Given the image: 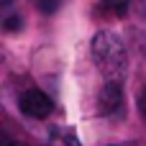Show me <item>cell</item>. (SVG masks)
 Returning a JSON list of instances; mask_svg holds the SVG:
<instances>
[{
    "label": "cell",
    "instance_id": "obj_1",
    "mask_svg": "<svg viewBox=\"0 0 146 146\" xmlns=\"http://www.w3.org/2000/svg\"><path fill=\"white\" fill-rule=\"evenodd\" d=\"M92 62L108 80L126 77L128 69V51L126 44L113 31H98L92 36Z\"/></svg>",
    "mask_w": 146,
    "mask_h": 146
},
{
    "label": "cell",
    "instance_id": "obj_2",
    "mask_svg": "<svg viewBox=\"0 0 146 146\" xmlns=\"http://www.w3.org/2000/svg\"><path fill=\"white\" fill-rule=\"evenodd\" d=\"M123 105H126V95H123V87H121V80H108L103 87H100V95H98V108L105 118H115L123 113Z\"/></svg>",
    "mask_w": 146,
    "mask_h": 146
},
{
    "label": "cell",
    "instance_id": "obj_3",
    "mask_svg": "<svg viewBox=\"0 0 146 146\" xmlns=\"http://www.w3.org/2000/svg\"><path fill=\"white\" fill-rule=\"evenodd\" d=\"M21 110H23L28 118H46V115H51L54 103H51V98H49L46 92H41V90H26V92L21 95Z\"/></svg>",
    "mask_w": 146,
    "mask_h": 146
},
{
    "label": "cell",
    "instance_id": "obj_4",
    "mask_svg": "<svg viewBox=\"0 0 146 146\" xmlns=\"http://www.w3.org/2000/svg\"><path fill=\"white\" fill-rule=\"evenodd\" d=\"M128 5H131V0H100L98 10L105 18H121V15L128 13Z\"/></svg>",
    "mask_w": 146,
    "mask_h": 146
},
{
    "label": "cell",
    "instance_id": "obj_5",
    "mask_svg": "<svg viewBox=\"0 0 146 146\" xmlns=\"http://www.w3.org/2000/svg\"><path fill=\"white\" fill-rule=\"evenodd\" d=\"M59 3H62V0H36V5H38V10H41V13H46V15H51V13H56V8H59Z\"/></svg>",
    "mask_w": 146,
    "mask_h": 146
},
{
    "label": "cell",
    "instance_id": "obj_6",
    "mask_svg": "<svg viewBox=\"0 0 146 146\" xmlns=\"http://www.w3.org/2000/svg\"><path fill=\"white\" fill-rule=\"evenodd\" d=\"M3 26H5V31H10V33L18 31V28H21V15H8V18L3 21Z\"/></svg>",
    "mask_w": 146,
    "mask_h": 146
},
{
    "label": "cell",
    "instance_id": "obj_7",
    "mask_svg": "<svg viewBox=\"0 0 146 146\" xmlns=\"http://www.w3.org/2000/svg\"><path fill=\"white\" fill-rule=\"evenodd\" d=\"M139 110H141V115L146 118V87L139 92Z\"/></svg>",
    "mask_w": 146,
    "mask_h": 146
},
{
    "label": "cell",
    "instance_id": "obj_8",
    "mask_svg": "<svg viewBox=\"0 0 146 146\" xmlns=\"http://www.w3.org/2000/svg\"><path fill=\"white\" fill-rule=\"evenodd\" d=\"M62 146H82V144H80V139H77L74 133H69V136H64V141H62Z\"/></svg>",
    "mask_w": 146,
    "mask_h": 146
}]
</instances>
